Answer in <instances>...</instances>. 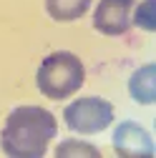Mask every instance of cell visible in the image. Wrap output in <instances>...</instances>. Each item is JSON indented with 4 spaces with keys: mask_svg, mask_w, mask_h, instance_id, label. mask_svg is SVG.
<instances>
[{
    "mask_svg": "<svg viewBox=\"0 0 156 158\" xmlns=\"http://www.w3.org/2000/svg\"><path fill=\"white\" fill-rule=\"evenodd\" d=\"M58 133L55 115L41 106H18L0 131V148L10 158H43Z\"/></svg>",
    "mask_w": 156,
    "mask_h": 158,
    "instance_id": "6da1fadb",
    "label": "cell"
},
{
    "mask_svg": "<svg viewBox=\"0 0 156 158\" xmlns=\"http://www.w3.org/2000/svg\"><path fill=\"white\" fill-rule=\"evenodd\" d=\"M86 81V68L81 58L68 50H55L43 58V63L38 65L35 83L46 98L50 101H66L71 98Z\"/></svg>",
    "mask_w": 156,
    "mask_h": 158,
    "instance_id": "7a4b0ae2",
    "label": "cell"
},
{
    "mask_svg": "<svg viewBox=\"0 0 156 158\" xmlns=\"http://www.w3.org/2000/svg\"><path fill=\"white\" fill-rule=\"evenodd\" d=\"M63 121L71 131L76 133H101L113 123V106L106 101V98L98 95H86V98H78L71 106H66L63 110Z\"/></svg>",
    "mask_w": 156,
    "mask_h": 158,
    "instance_id": "3957f363",
    "label": "cell"
},
{
    "mask_svg": "<svg viewBox=\"0 0 156 158\" xmlns=\"http://www.w3.org/2000/svg\"><path fill=\"white\" fill-rule=\"evenodd\" d=\"M136 0H98L93 13V28L103 35H126L131 30V13Z\"/></svg>",
    "mask_w": 156,
    "mask_h": 158,
    "instance_id": "277c9868",
    "label": "cell"
},
{
    "mask_svg": "<svg viewBox=\"0 0 156 158\" xmlns=\"http://www.w3.org/2000/svg\"><path fill=\"white\" fill-rule=\"evenodd\" d=\"M113 151L121 158H151L154 156V138L139 123L124 121L113 133Z\"/></svg>",
    "mask_w": 156,
    "mask_h": 158,
    "instance_id": "5b68a950",
    "label": "cell"
},
{
    "mask_svg": "<svg viewBox=\"0 0 156 158\" xmlns=\"http://www.w3.org/2000/svg\"><path fill=\"white\" fill-rule=\"evenodd\" d=\"M128 93H131L133 101L141 103V106H151L156 101V65L154 63L139 68V70L131 75Z\"/></svg>",
    "mask_w": 156,
    "mask_h": 158,
    "instance_id": "8992f818",
    "label": "cell"
},
{
    "mask_svg": "<svg viewBox=\"0 0 156 158\" xmlns=\"http://www.w3.org/2000/svg\"><path fill=\"white\" fill-rule=\"evenodd\" d=\"M93 0H46V10L55 23H71L88 13Z\"/></svg>",
    "mask_w": 156,
    "mask_h": 158,
    "instance_id": "52a82bcc",
    "label": "cell"
},
{
    "mask_svg": "<svg viewBox=\"0 0 156 158\" xmlns=\"http://www.w3.org/2000/svg\"><path fill=\"white\" fill-rule=\"evenodd\" d=\"M55 156L58 158H68V156H86V158H98L101 151L91 146V143H83V141H73V138H68V141L58 143L55 148Z\"/></svg>",
    "mask_w": 156,
    "mask_h": 158,
    "instance_id": "ba28073f",
    "label": "cell"
},
{
    "mask_svg": "<svg viewBox=\"0 0 156 158\" xmlns=\"http://www.w3.org/2000/svg\"><path fill=\"white\" fill-rule=\"evenodd\" d=\"M131 25H139L141 30H149V33L156 30V0H144V3L136 5Z\"/></svg>",
    "mask_w": 156,
    "mask_h": 158,
    "instance_id": "9c48e42d",
    "label": "cell"
}]
</instances>
